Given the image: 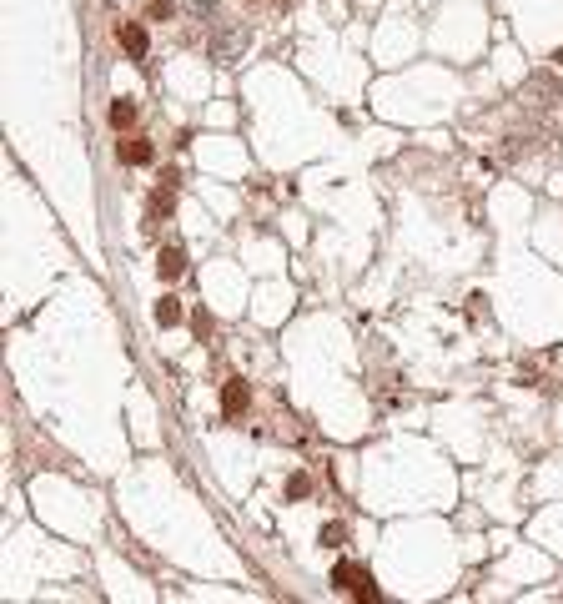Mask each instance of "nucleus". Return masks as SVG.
Instances as JSON below:
<instances>
[{
  "mask_svg": "<svg viewBox=\"0 0 563 604\" xmlns=\"http://www.w3.org/2000/svg\"><path fill=\"white\" fill-rule=\"evenodd\" d=\"M337 584H342L352 599H377V584H372V574L352 569V564H337Z\"/></svg>",
  "mask_w": 563,
  "mask_h": 604,
  "instance_id": "nucleus-1",
  "label": "nucleus"
},
{
  "mask_svg": "<svg viewBox=\"0 0 563 604\" xmlns=\"http://www.w3.org/2000/svg\"><path fill=\"white\" fill-rule=\"evenodd\" d=\"M247 403H252L247 378H227V388H221V413H227V418H242V413H247Z\"/></svg>",
  "mask_w": 563,
  "mask_h": 604,
  "instance_id": "nucleus-2",
  "label": "nucleus"
},
{
  "mask_svg": "<svg viewBox=\"0 0 563 604\" xmlns=\"http://www.w3.org/2000/svg\"><path fill=\"white\" fill-rule=\"evenodd\" d=\"M116 40H121V50H131V56H146V26L141 21H116Z\"/></svg>",
  "mask_w": 563,
  "mask_h": 604,
  "instance_id": "nucleus-3",
  "label": "nucleus"
},
{
  "mask_svg": "<svg viewBox=\"0 0 563 604\" xmlns=\"http://www.w3.org/2000/svg\"><path fill=\"white\" fill-rule=\"evenodd\" d=\"M182 272H186V252H182V247H161V257H156V278H161V282H177Z\"/></svg>",
  "mask_w": 563,
  "mask_h": 604,
  "instance_id": "nucleus-4",
  "label": "nucleus"
},
{
  "mask_svg": "<svg viewBox=\"0 0 563 604\" xmlns=\"http://www.w3.org/2000/svg\"><path fill=\"white\" fill-rule=\"evenodd\" d=\"M131 121H136V101H126V96H121V101H111V126L126 131Z\"/></svg>",
  "mask_w": 563,
  "mask_h": 604,
  "instance_id": "nucleus-5",
  "label": "nucleus"
},
{
  "mask_svg": "<svg viewBox=\"0 0 563 604\" xmlns=\"http://www.w3.org/2000/svg\"><path fill=\"white\" fill-rule=\"evenodd\" d=\"M121 161H131V167H146V161H151V141H121Z\"/></svg>",
  "mask_w": 563,
  "mask_h": 604,
  "instance_id": "nucleus-6",
  "label": "nucleus"
},
{
  "mask_svg": "<svg viewBox=\"0 0 563 604\" xmlns=\"http://www.w3.org/2000/svg\"><path fill=\"white\" fill-rule=\"evenodd\" d=\"M156 322H161V327H177V322H182V302H177V297H161V302H156Z\"/></svg>",
  "mask_w": 563,
  "mask_h": 604,
  "instance_id": "nucleus-7",
  "label": "nucleus"
},
{
  "mask_svg": "<svg viewBox=\"0 0 563 604\" xmlns=\"http://www.w3.org/2000/svg\"><path fill=\"white\" fill-rule=\"evenodd\" d=\"M307 488H312V478H307V473H292V478H287V493H292V499H302Z\"/></svg>",
  "mask_w": 563,
  "mask_h": 604,
  "instance_id": "nucleus-8",
  "label": "nucleus"
},
{
  "mask_svg": "<svg viewBox=\"0 0 563 604\" xmlns=\"http://www.w3.org/2000/svg\"><path fill=\"white\" fill-rule=\"evenodd\" d=\"M342 539H347L342 524H327V529H322V544H342Z\"/></svg>",
  "mask_w": 563,
  "mask_h": 604,
  "instance_id": "nucleus-9",
  "label": "nucleus"
},
{
  "mask_svg": "<svg viewBox=\"0 0 563 604\" xmlns=\"http://www.w3.org/2000/svg\"><path fill=\"white\" fill-rule=\"evenodd\" d=\"M151 16L156 21H172V0H151Z\"/></svg>",
  "mask_w": 563,
  "mask_h": 604,
  "instance_id": "nucleus-10",
  "label": "nucleus"
},
{
  "mask_svg": "<svg viewBox=\"0 0 563 604\" xmlns=\"http://www.w3.org/2000/svg\"><path fill=\"white\" fill-rule=\"evenodd\" d=\"M247 6H287V0H247Z\"/></svg>",
  "mask_w": 563,
  "mask_h": 604,
  "instance_id": "nucleus-11",
  "label": "nucleus"
}]
</instances>
